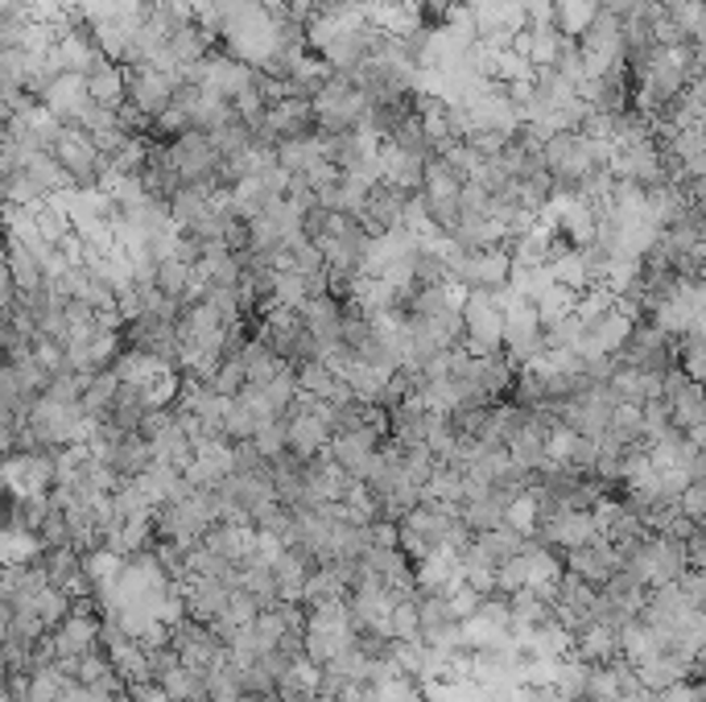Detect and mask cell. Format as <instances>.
I'll return each mask as SVG.
<instances>
[{
  "instance_id": "obj_7",
  "label": "cell",
  "mask_w": 706,
  "mask_h": 702,
  "mask_svg": "<svg viewBox=\"0 0 706 702\" xmlns=\"http://www.w3.org/2000/svg\"><path fill=\"white\" fill-rule=\"evenodd\" d=\"M50 640H54L59 657H84V653H91V649L104 644V616H79V612H71V616L50 632Z\"/></svg>"
},
{
  "instance_id": "obj_5",
  "label": "cell",
  "mask_w": 706,
  "mask_h": 702,
  "mask_svg": "<svg viewBox=\"0 0 706 702\" xmlns=\"http://www.w3.org/2000/svg\"><path fill=\"white\" fill-rule=\"evenodd\" d=\"M38 103H46V108H50L63 124H75L87 112V103H91L87 75H79V71H63V75H54V83L46 87V96Z\"/></svg>"
},
{
  "instance_id": "obj_16",
  "label": "cell",
  "mask_w": 706,
  "mask_h": 702,
  "mask_svg": "<svg viewBox=\"0 0 706 702\" xmlns=\"http://www.w3.org/2000/svg\"><path fill=\"white\" fill-rule=\"evenodd\" d=\"M34 612H38L46 628L54 632V628H59V624H63V619L71 616V612H75V599L66 596L63 587H46L42 596L34 599Z\"/></svg>"
},
{
  "instance_id": "obj_21",
  "label": "cell",
  "mask_w": 706,
  "mask_h": 702,
  "mask_svg": "<svg viewBox=\"0 0 706 702\" xmlns=\"http://www.w3.org/2000/svg\"><path fill=\"white\" fill-rule=\"evenodd\" d=\"M678 509H682V516H690V521L706 525V479L685 484V492L678 496Z\"/></svg>"
},
{
  "instance_id": "obj_11",
  "label": "cell",
  "mask_w": 706,
  "mask_h": 702,
  "mask_svg": "<svg viewBox=\"0 0 706 702\" xmlns=\"http://www.w3.org/2000/svg\"><path fill=\"white\" fill-rule=\"evenodd\" d=\"M607 447H632V442H644V410L641 405H616L612 413V426H607V438H603Z\"/></svg>"
},
{
  "instance_id": "obj_19",
  "label": "cell",
  "mask_w": 706,
  "mask_h": 702,
  "mask_svg": "<svg viewBox=\"0 0 706 702\" xmlns=\"http://www.w3.org/2000/svg\"><path fill=\"white\" fill-rule=\"evenodd\" d=\"M190 277H194V265H187V261H178V256H169V261H162V268H157V286L166 289L169 298H178V302H182V293H187Z\"/></svg>"
},
{
  "instance_id": "obj_12",
  "label": "cell",
  "mask_w": 706,
  "mask_h": 702,
  "mask_svg": "<svg viewBox=\"0 0 706 702\" xmlns=\"http://www.w3.org/2000/svg\"><path fill=\"white\" fill-rule=\"evenodd\" d=\"M157 686L166 690L169 702H190V699H203L207 694V674L190 669V665H174L169 674L157 678Z\"/></svg>"
},
{
  "instance_id": "obj_18",
  "label": "cell",
  "mask_w": 706,
  "mask_h": 702,
  "mask_svg": "<svg viewBox=\"0 0 706 702\" xmlns=\"http://www.w3.org/2000/svg\"><path fill=\"white\" fill-rule=\"evenodd\" d=\"M112 674H116V665H112L108 649L100 644V649H91V653H84V657H79L75 681H84V686H100V681H108Z\"/></svg>"
},
{
  "instance_id": "obj_3",
  "label": "cell",
  "mask_w": 706,
  "mask_h": 702,
  "mask_svg": "<svg viewBox=\"0 0 706 702\" xmlns=\"http://www.w3.org/2000/svg\"><path fill=\"white\" fill-rule=\"evenodd\" d=\"M128 75V103L133 108H141L149 121L153 116H162L174 108V96H178V75H169V71H157V66H125Z\"/></svg>"
},
{
  "instance_id": "obj_10",
  "label": "cell",
  "mask_w": 706,
  "mask_h": 702,
  "mask_svg": "<svg viewBox=\"0 0 706 702\" xmlns=\"http://www.w3.org/2000/svg\"><path fill=\"white\" fill-rule=\"evenodd\" d=\"M153 463H157V451H153V442H149L141 430L125 434V442H121L116 454H112V467L121 472V479H141Z\"/></svg>"
},
{
  "instance_id": "obj_14",
  "label": "cell",
  "mask_w": 706,
  "mask_h": 702,
  "mask_svg": "<svg viewBox=\"0 0 706 702\" xmlns=\"http://www.w3.org/2000/svg\"><path fill=\"white\" fill-rule=\"evenodd\" d=\"M463 525H467L471 534L500 529V525H504V504H500L496 496H476V500L463 504Z\"/></svg>"
},
{
  "instance_id": "obj_2",
  "label": "cell",
  "mask_w": 706,
  "mask_h": 702,
  "mask_svg": "<svg viewBox=\"0 0 706 702\" xmlns=\"http://www.w3.org/2000/svg\"><path fill=\"white\" fill-rule=\"evenodd\" d=\"M169 158H174V170L187 186H203V183H219V165H224V153L215 149L211 133H187L169 145Z\"/></svg>"
},
{
  "instance_id": "obj_6",
  "label": "cell",
  "mask_w": 706,
  "mask_h": 702,
  "mask_svg": "<svg viewBox=\"0 0 706 702\" xmlns=\"http://www.w3.org/2000/svg\"><path fill=\"white\" fill-rule=\"evenodd\" d=\"M182 596H187V612L190 619L199 624H211V619L224 616L231 599V587L224 578H211V575H187L182 578Z\"/></svg>"
},
{
  "instance_id": "obj_25",
  "label": "cell",
  "mask_w": 706,
  "mask_h": 702,
  "mask_svg": "<svg viewBox=\"0 0 706 702\" xmlns=\"http://www.w3.org/2000/svg\"><path fill=\"white\" fill-rule=\"evenodd\" d=\"M190 702H215V699H211V694H203V699H190Z\"/></svg>"
},
{
  "instance_id": "obj_15",
  "label": "cell",
  "mask_w": 706,
  "mask_h": 702,
  "mask_svg": "<svg viewBox=\"0 0 706 702\" xmlns=\"http://www.w3.org/2000/svg\"><path fill=\"white\" fill-rule=\"evenodd\" d=\"M678 368H682L690 380L706 385V335L703 330H694V335L678 339Z\"/></svg>"
},
{
  "instance_id": "obj_22",
  "label": "cell",
  "mask_w": 706,
  "mask_h": 702,
  "mask_svg": "<svg viewBox=\"0 0 706 702\" xmlns=\"http://www.w3.org/2000/svg\"><path fill=\"white\" fill-rule=\"evenodd\" d=\"M368 537H373L376 550H401V521H389V516H380L368 525Z\"/></svg>"
},
{
  "instance_id": "obj_1",
  "label": "cell",
  "mask_w": 706,
  "mask_h": 702,
  "mask_svg": "<svg viewBox=\"0 0 706 702\" xmlns=\"http://www.w3.org/2000/svg\"><path fill=\"white\" fill-rule=\"evenodd\" d=\"M463 323H467V343L463 348L471 351V355L504 351V306L496 302L492 289H467Z\"/></svg>"
},
{
  "instance_id": "obj_24",
  "label": "cell",
  "mask_w": 706,
  "mask_h": 702,
  "mask_svg": "<svg viewBox=\"0 0 706 702\" xmlns=\"http://www.w3.org/2000/svg\"><path fill=\"white\" fill-rule=\"evenodd\" d=\"M463 566H467V587H476L479 596H496V566H476V562Z\"/></svg>"
},
{
  "instance_id": "obj_9",
  "label": "cell",
  "mask_w": 706,
  "mask_h": 702,
  "mask_svg": "<svg viewBox=\"0 0 706 702\" xmlns=\"http://www.w3.org/2000/svg\"><path fill=\"white\" fill-rule=\"evenodd\" d=\"M87 87H91V103H104V108H116V112L128 103V75L121 62H100L87 75Z\"/></svg>"
},
{
  "instance_id": "obj_17",
  "label": "cell",
  "mask_w": 706,
  "mask_h": 702,
  "mask_svg": "<svg viewBox=\"0 0 706 702\" xmlns=\"http://www.w3.org/2000/svg\"><path fill=\"white\" fill-rule=\"evenodd\" d=\"M393 640H421V612H417V596H401L393 603Z\"/></svg>"
},
{
  "instance_id": "obj_20",
  "label": "cell",
  "mask_w": 706,
  "mask_h": 702,
  "mask_svg": "<svg viewBox=\"0 0 706 702\" xmlns=\"http://www.w3.org/2000/svg\"><path fill=\"white\" fill-rule=\"evenodd\" d=\"M249 385V372H244V360H224L219 372L211 376V389L219 392V397H240Z\"/></svg>"
},
{
  "instance_id": "obj_13",
  "label": "cell",
  "mask_w": 706,
  "mask_h": 702,
  "mask_svg": "<svg viewBox=\"0 0 706 702\" xmlns=\"http://www.w3.org/2000/svg\"><path fill=\"white\" fill-rule=\"evenodd\" d=\"M504 525L508 529H517L520 537H538V525H541V504H538V492L529 488V492L513 496L508 504H504Z\"/></svg>"
},
{
  "instance_id": "obj_23",
  "label": "cell",
  "mask_w": 706,
  "mask_h": 702,
  "mask_svg": "<svg viewBox=\"0 0 706 702\" xmlns=\"http://www.w3.org/2000/svg\"><path fill=\"white\" fill-rule=\"evenodd\" d=\"M451 599V612H455V619L458 624H463V619H471L479 612V603H483V596H479L476 587H467V582H463V587H458L455 596H446Z\"/></svg>"
},
{
  "instance_id": "obj_4",
  "label": "cell",
  "mask_w": 706,
  "mask_h": 702,
  "mask_svg": "<svg viewBox=\"0 0 706 702\" xmlns=\"http://www.w3.org/2000/svg\"><path fill=\"white\" fill-rule=\"evenodd\" d=\"M562 566H566V575H579L582 582H591V587H607L612 575H620L623 571V554L600 537V541H591V546H579V550H566L562 554Z\"/></svg>"
},
{
  "instance_id": "obj_8",
  "label": "cell",
  "mask_w": 706,
  "mask_h": 702,
  "mask_svg": "<svg viewBox=\"0 0 706 702\" xmlns=\"http://www.w3.org/2000/svg\"><path fill=\"white\" fill-rule=\"evenodd\" d=\"M575 657L582 665H612V661H620V632L616 628H607V624H587L579 637H575Z\"/></svg>"
}]
</instances>
